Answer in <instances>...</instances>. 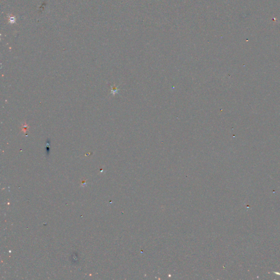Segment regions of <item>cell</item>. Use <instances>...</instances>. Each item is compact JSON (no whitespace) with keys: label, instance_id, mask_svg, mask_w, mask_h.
Here are the masks:
<instances>
[{"label":"cell","instance_id":"obj_1","mask_svg":"<svg viewBox=\"0 0 280 280\" xmlns=\"http://www.w3.org/2000/svg\"><path fill=\"white\" fill-rule=\"evenodd\" d=\"M8 18V23L10 24H16L17 22V18L15 16H14L12 14H8L7 15Z\"/></svg>","mask_w":280,"mask_h":280},{"label":"cell","instance_id":"obj_2","mask_svg":"<svg viewBox=\"0 0 280 280\" xmlns=\"http://www.w3.org/2000/svg\"><path fill=\"white\" fill-rule=\"evenodd\" d=\"M111 91H112V94H113V95H114V94H116V93H117V91H118V89H117V88L114 87H112V90H111Z\"/></svg>","mask_w":280,"mask_h":280}]
</instances>
